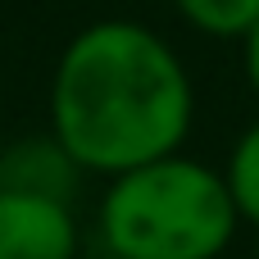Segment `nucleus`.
Segmentation results:
<instances>
[{
	"instance_id": "f257e3e1",
	"label": "nucleus",
	"mask_w": 259,
	"mask_h": 259,
	"mask_svg": "<svg viewBox=\"0 0 259 259\" xmlns=\"http://www.w3.org/2000/svg\"><path fill=\"white\" fill-rule=\"evenodd\" d=\"M196 127V82L178 46L137 18L77 27L46 91V132L87 178H118L178 155Z\"/></svg>"
},
{
	"instance_id": "f03ea898",
	"label": "nucleus",
	"mask_w": 259,
	"mask_h": 259,
	"mask_svg": "<svg viewBox=\"0 0 259 259\" xmlns=\"http://www.w3.org/2000/svg\"><path fill=\"white\" fill-rule=\"evenodd\" d=\"M241 232L214 164L178 150L105 178L96 241L109 259H223Z\"/></svg>"
},
{
	"instance_id": "7ed1b4c3",
	"label": "nucleus",
	"mask_w": 259,
	"mask_h": 259,
	"mask_svg": "<svg viewBox=\"0 0 259 259\" xmlns=\"http://www.w3.org/2000/svg\"><path fill=\"white\" fill-rule=\"evenodd\" d=\"M77 205L27 191H0V259H77Z\"/></svg>"
},
{
	"instance_id": "20e7f679",
	"label": "nucleus",
	"mask_w": 259,
	"mask_h": 259,
	"mask_svg": "<svg viewBox=\"0 0 259 259\" xmlns=\"http://www.w3.org/2000/svg\"><path fill=\"white\" fill-rule=\"evenodd\" d=\"M82 182H87V173L50 132L18 137L0 150V191H27V196L77 205Z\"/></svg>"
},
{
	"instance_id": "39448f33",
	"label": "nucleus",
	"mask_w": 259,
	"mask_h": 259,
	"mask_svg": "<svg viewBox=\"0 0 259 259\" xmlns=\"http://www.w3.org/2000/svg\"><path fill=\"white\" fill-rule=\"evenodd\" d=\"M223 182H228V196L237 205V219L241 228L259 232V118H250L237 141L228 146V159H223Z\"/></svg>"
},
{
	"instance_id": "423d86ee",
	"label": "nucleus",
	"mask_w": 259,
	"mask_h": 259,
	"mask_svg": "<svg viewBox=\"0 0 259 259\" xmlns=\"http://www.w3.org/2000/svg\"><path fill=\"white\" fill-rule=\"evenodd\" d=\"M168 5L191 32L209 41H241L259 23V0H168Z\"/></svg>"
},
{
	"instance_id": "0eeeda50",
	"label": "nucleus",
	"mask_w": 259,
	"mask_h": 259,
	"mask_svg": "<svg viewBox=\"0 0 259 259\" xmlns=\"http://www.w3.org/2000/svg\"><path fill=\"white\" fill-rule=\"evenodd\" d=\"M241 46V73H246V87L255 91V100H259V23L237 41Z\"/></svg>"
}]
</instances>
